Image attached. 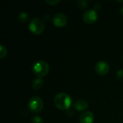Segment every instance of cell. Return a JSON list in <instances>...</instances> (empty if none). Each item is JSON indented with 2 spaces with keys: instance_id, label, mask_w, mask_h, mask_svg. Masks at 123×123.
Listing matches in <instances>:
<instances>
[{
  "instance_id": "7c38bea8",
  "label": "cell",
  "mask_w": 123,
  "mask_h": 123,
  "mask_svg": "<svg viewBox=\"0 0 123 123\" xmlns=\"http://www.w3.org/2000/svg\"><path fill=\"white\" fill-rule=\"evenodd\" d=\"M18 19L20 22H25L28 19V14L26 12H21L18 16Z\"/></svg>"
},
{
  "instance_id": "5b68a950",
  "label": "cell",
  "mask_w": 123,
  "mask_h": 123,
  "mask_svg": "<svg viewBox=\"0 0 123 123\" xmlns=\"http://www.w3.org/2000/svg\"><path fill=\"white\" fill-rule=\"evenodd\" d=\"M83 19L84 22L88 25L94 24L98 19V14L95 9H88L84 12L83 14Z\"/></svg>"
},
{
  "instance_id": "8992f818",
  "label": "cell",
  "mask_w": 123,
  "mask_h": 123,
  "mask_svg": "<svg viewBox=\"0 0 123 123\" xmlns=\"http://www.w3.org/2000/svg\"><path fill=\"white\" fill-rule=\"evenodd\" d=\"M52 21L53 25L57 27H63L67 25L68 19L67 17L63 13H57L55 14L53 18Z\"/></svg>"
},
{
  "instance_id": "ba28073f",
  "label": "cell",
  "mask_w": 123,
  "mask_h": 123,
  "mask_svg": "<svg viewBox=\"0 0 123 123\" xmlns=\"http://www.w3.org/2000/svg\"><path fill=\"white\" fill-rule=\"evenodd\" d=\"M94 121V116L91 112H85L79 117V123H93Z\"/></svg>"
},
{
  "instance_id": "e0dca14e",
  "label": "cell",
  "mask_w": 123,
  "mask_h": 123,
  "mask_svg": "<svg viewBox=\"0 0 123 123\" xmlns=\"http://www.w3.org/2000/svg\"><path fill=\"white\" fill-rule=\"evenodd\" d=\"M120 12H121V14L123 15V6H122V8L120 9Z\"/></svg>"
},
{
  "instance_id": "6da1fadb",
  "label": "cell",
  "mask_w": 123,
  "mask_h": 123,
  "mask_svg": "<svg viewBox=\"0 0 123 123\" xmlns=\"http://www.w3.org/2000/svg\"><path fill=\"white\" fill-rule=\"evenodd\" d=\"M54 104L58 109L61 110H66L70 108L72 104V99L68 94L61 92L55 97Z\"/></svg>"
},
{
  "instance_id": "ac0fdd59",
  "label": "cell",
  "mask_w": 123,
  "mask_h": 123,
  "mask_svg": "<svg viewBox=\"0 0 123 123\" xmlns=\"http://www.w3.org/2000/svg\"><path fill=\"white\" fill-rule=\"evenodd\" d=\"M118 3H123V1H117Z\"/></svg>"
},
{
  "instance_id": "52a82bcc",
  "label": "cell",
  "mask_w": 123,
  "mask_h": 123,
  "mask_svg": "<svg viewBox=\"0 0 123 123\" xmlns=\"http://www.w3.org/2000/svg\"><path fill=\"white\" fill-rule=\"evenodd\" d=\"M96 73L99 76H105L110 71L109 64L104 61H101L97 63L95 66Z\"/></svg>"
},
{
  "instance_id": "4fadbf2b",
  "label": "cell",
  "mask_w": 123,
  "mask_h": 123,
  "mask_svg": "<svg viewBox=\"0 0 123 123\" xmlns=\"http://www.w3.org/2000/svg\"><path fill=\"white\" fill-rule=\"evenodd\" d=\"M87 1H84V0H80L78 1V6L81 9H84L87 6Z\"/></svg>"
},
{
  "instance_id": "3957f363",
  "label": "cell",
  "mask_w": 123,
  "mask_h": 123,
  "mask_svg": "<svg viewBox=\"0 0 123 123\" xmlns=\"http://www.w3.org/2000/svg\"><path fill=\"white\" fill-rule=\"evenodd\" d=\"M45 29V24L40 18L34 17L29 24V30L32 33L36 35H40Z\"/></svg>"
},
{
  "instance_id": "5bb4252c",
  "label": "cell",
  "mask_w": 123,
  "mask_h": 123,
  "mask_svg": "<svg viewBox=\"0 0 123 123\" xmlns=\"http://www.w3.org/2000/svg\"><path fill=\"white\" fill-rule=\"evenodd\" d=\"M32 123H44L42 117L39 116H35L32 118Z\"/></svg>"
},
{
  "instance_id": "277c9868",
  "label": "cell",
  "mask_w": 123,
  "mask_h": 123,
  "mask_svg": "<svg viewBox=\"0 0 123 123\" xmlns=\"http://www.w3.org/2000/svg\"><path fill=\"white\" fill-rule=\"evenodd\" d=\"M43 102L39 97H33L28 102V108L33 113H39L43 108Z\"/></svg>"
},
{
  "instance_id": "30bf717a",
  "label": "cell",
  "mask_w": 123,
  "mask_h": 123,
  "mask_svg": "<svg viewBox=\"0 0 123 123\" xmlns=\"http://www.w3.org/2000/svg\"><path fill=\"white\" fill-rule=\"evenodd\" d=\"M43 81L40 78H37L34 79L32 82V88L35 90H38L41 89L43 86Z\"/></svg>"
},
{
  "instance_id": "7a4b0ae2",
  "label": "cell",
  "mask_w": 123,
  "mask_h": 123,
  "mask_svg": "<svg viewBox=\"0 0 123 123\" xmlns=\"http://www.w3.org/2000/svg\"><path fill=\"white\" fill-rule=\"evenodd\" d=\"M50 70L49 65L44 61H37L34 63L32 66V71L37 78H43L45 76Z\"/></svg>"
},
{
  "instance_id": "9c48e42d",
  "label": "cell",
  "mask_w": 123,
  "mask_h": 123,
  "mask_svg": "<svg viewBox=\"0 0 123 123\" xmlns=\"http://www.w3.org/2000/svg\"><path fill=\"white\" fill-rule=\"evenodd\" d=\"M74 107L79 112H83L88 108V103L84 99H79L74 103Z\"/></svg>"
},
{
  "instance_id": "2e32d148",
  "label": "cell",
  "mask_w": 123,
  "mask_h": 123,
  "mask_svg": "<svg viewBox=\"0 0 123 123\" xmlns=\"http://www.w3.org/2000/svg\"><path fill=\"white\" fill-rule=\"evenodd\" d=\"M117 78L119 79H123V69H120L117 72Z\"/></svg>"
},
{
  "instance_id": "8fae6325",
  "label": "cell",
  "mask_w": 123,
  "mask_h": 123,
  "mask_svg": "<svg viewBox=\"0 0 123 123\" xmlns=\"http://www.w3.org/2000/svg\"><path fill=\"white\" fill-rule=\"evenodd\" d=\"M6 55H7V49H6V48L4 45L1 44L0 45V58L3 59L4 57L6 56Z\"/></svg>"
},
{
  "instance_id": "9a60e30c",
  "label": "cell",
  "mask_w": 123,
  "mask_h": 123,
  "mask_svg": "<svg viewBox=\"0 0 123 123\" xmlns=\"http://www.w3.org/2000/svg\"><path fill=\"white\" fill-rule=\"evenodd\" d=\"M45 2L50 6H55V5L59 4L61 2V1L60 0H58H58H45Z\"/></svg>"
}]
</instances>
